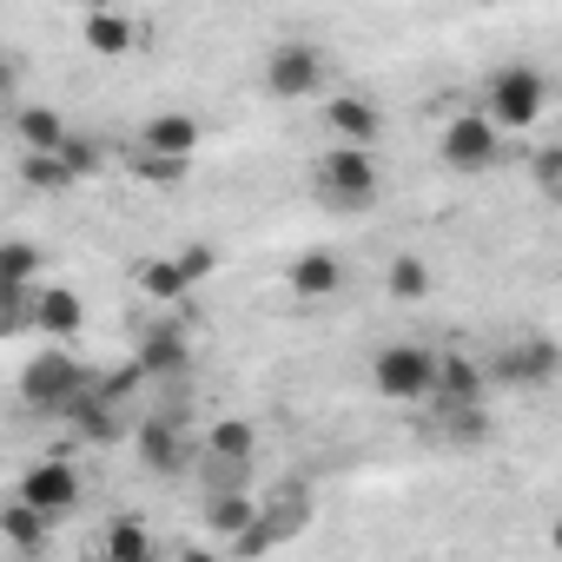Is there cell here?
I'll return each instance as SVG.
<instances>
[{
	"label": "cell",
	"instance_id": "cell-1",
	"mask_svg": "<svg viewBox=\"0 0 562 562\" xmlns=\"http://www.w3.org/2000/svg\"><path fill=\"white\" fill-rule=\"evenodd\" d=\"M542 106H549V80H542L536 67H522V60H509V67H496V74L483 80V113H490L503 133H529V126L542 120Z\"/></svg>",
	"mask_w": 562,
	"mask_h": 562
},
{
	"label": "cell",
	"instance_id": "cell-2",
	"mask_svg": "<svg viewBox=\"0 0 562 562\" xmlns=\"http://www.w3.org/2000/svg\"><path fill=\"white\" fill-rule=\"evenodd\" d=\"M437 364H443V351H430V345H384L371 358V384L391 404H430L437 397Z\"/></svg>",
	"mask_w": 562,
	"mask_h": 562
},
{
	"label": "cell",
	"instance_id": "cell-3",
	"mask_svg": "<svg viewBox=\"0 0 562 562\" xmlns=\"http://www.w3.org/2000/svg\"><path fill=\"white\" fill-rule=\"evenodd\" d=\"M312 186L325 192V199H338V205H378V159H371V146H331L318 166H312Z\"/></svg>",
	"mask_w": 562,
	"mask_h": 562
},
{
	"label": "cell",
	"instance_id": "cell-4",
	"mask_svg": "<svg viewBox=\"0 0 562 562\" xmlns=\"http://www.w3.org/2000/svg\"><path fill=\"white\" fill-rule=\"evenodd\" d=\"M80 391H87V371H80L74 351H60L54 338H47V351L21 371V404H34V411H67Z\"/></svg>",
	"mask_w": 562,
	"mask_h": 562
},
{
	"label": "cell",
	"instance_id": "cell-5",
	"mask_svg": "<svg viewBox=\"0 0 562 562\" xmlns=\"http://www.w3.org/2000/svg\"><path fill=\"white\" fill-rule=\"evenodd\" d=\"M325 87V54L305 47V41H285V47H271L265 60V93L271 100H312Z\"/></svg>",
	"mask_w": 562,
	"mask_h": 562
},
{
	"label": "cell",
	"instance_id": "cell-6",
	"mask_svg": "<svg viewBox=\"0 0 562 562\" xmlns=\"http://www.w3.org/2000/svg\"><path fill=\"white\" fill-rule=\"evenodd\" d=\"M496 133H503V126H496L490 113H476V106H470V113H457V120L443 126L437 153H443V166H450V172H483V166L496 159Z\"/></svg>",
	"mask_w": 562,
	"mask_h": 562
},
{
	"label": "cell",
	"instance_id": "cell-7",
	"mask_svg": "<svg viewBox=\"0 0 562 562\" xmlns=\"http://www.w3.org/2000/svg\"><path fill=\"white\" fill-rule=\"evenodd\" d=\"M14 496H27L34 509H47V516L60 522L67 509H80V470H74L67 457H41V463L14 483Z\"/></svg>",
	"mask_w": 562,
	"mask_h": 562
},
{
	"label": "cell",
	"instance_id": "cell-8",
	"mask_svg": "<svg viewBox=\"0 0 562 562\" xmlns=\"http://www.w3.org/2000/svg\"><path fill=\"white\" fill-rule=\"evenodd\" d=\"M325 126H331L345 146H378V139H384V113H378L364 93H331V100H325Z\"/></svg>",
	"mask_w": 562,
	"mask_h": 562
},
{
	"label": "cell",
	"instance_id": "cell-9",
	"mask_svg": "<svg viewBox=\"0 0 562 562\" xmlns=\"http://www.w3.org/2000/svg\"><path fill=\"white\" fill-rule=\"evenodd\" d=\"M285 285H292V299H305V305H325V299H338V285H345V265L331 258V251H299L292 258V271H285Z\"/></svg>",
	"mask_w": 562,
	"mask_h": 562
},
{
	"label": "cell",
	"instance_id": "cell-10",
	"mask_svg": "<svg viewBox=\"0 0 562 562\" xmlns=\"http://www.w3.org/2000/svg\"><path fill=\"white\" fill-rule=\"evenodd\" d=\"M34 325H41L54 345H74V338L87 331V305H80V292H74V285H47V292L34 299Z\"/></svg>",
	"mask_w": 562,
	"mask_h": 562
},
{
	"label": "cell",
	"instance_id": "cell-11",
	"mask_svg": "<svg viewBox=\"0 0 562 562\" xmlns=\"http://www.w3.org/2000/svg\"><path fill=\"white\" fill-rule=\"evenodd\" d=\"M80 41H87V54L120 60V54H133V47H139V27H133V14H126V8H93V14H87V27H80Z\"/></svg>",
	"mask_w": 562,
	"mask_h": 562
},
{
	"label": "cell",
	"instance_id": "cell-12",
	"mask_svg": "<svg viewBox=\"0 0 562 562\" xmlns=\"http://www.w3.org/2000/svg\"><path fill=\"white\" fill-rule=\"evenodd\" d=\"M47 536H54V516H47V509H34L27 496H14L8 509H0V542H8L14 555H41V549H47Z\"/></svg>",
	"mask_w": 562,
	"mask_h": 562
},
{
	"label": "cell",
	"instance_id": "cell-13",
	"mask_svg": "<svg viewBox=\"0 0 562 562\" xmlns=\"http://www.w3.org/2000/svg\"><path fill=\"white\" fill-rule=\"evenodd\" d=\"M139 146H146V153H179V159H192V153L205 146V126H199L192 113H153V120L139 126Z\"/></svg>",
	"mask_w": 562,
	"mask_h": 562
},
{
	"label": "cell",
	"instance_id": "cell-14",
	"mask_svg": "<svg viewBox=\"0 0 562 562\" xmlns=\"http://www.w3.org/2000/svg\"><path fill=\"white\" fill-rule=\"evenodd\" d=\"M555 364H562V351H555L549 338H529V345H509V351L496 358V378H503V384H549Z\"/></svg>",
	"mask_w": 562,
	"mask_h": 562
},
{
	"label": "cell",
	"instance_id": "cell-15",
	"mask_svg": "<svg viewBox=\"0 0 562 562\" xmlns=\"http://www.w3.org/2000/svg\"><path fill=\"white\" fill-rule=\"evenodd\" d=\"M258 516H265V509H258V503H251V496H245L238 483H232V490H205V529H212L218 542L245 536V529H251Z\"/></svg>",
	"mask_w": 562,
	"mask_h": 562
},
{
	"label": "cell",
	"instance_id": "cell-16",
	"mask_svg": "<svg viewBox=\"0 0 562 562\" xmlns=\"http://www.w3.org/2000/svg\"><path fill=\"white\" fill-rule=\"evenodd\" d=\"M430 404H483V364L463 351H443L437 364V397Z\"/></svg>",
	"mask_w": 562,
	"mask_h": 562
},
{
	"label": "cell",
	"instance_id": "cell-17",
	"mask_svg": "<svg viewBox=\"0 0 562 562\" xmlns=\"http://www.w3.org/2000/svg\"><path fill=\"white\" fill-rule=\"evenodd\" d=\"M60 417L80 430V443H113V437H120V417H113V404H106L93 384H87V391H80V397L60 411Z\"/></svg>",
	"mask_w": 562,
	"mask_h": 562
},
{
	"label": "cell",
	"instance_id": "cell-18",
	"mask_svg": "<svg viewBox=\"0 0 562 562\" xmlns=\"http://www.w3.org/2000/svg\"><path fill=\"white\" fill-rule=\"evenodd\" d=\"M139 463H146L153 476H179V470H186V443H179V430L159 424V417H146V424H139Z\"/></svg>",
	"mask_w": 562,
	"mask_h": 562
},
{
	"label": "cell",
	"instance_id": "cell-19",
	"mask_svg": "<svg viewBox=\"0 0 562 562\" xmlns=\"http://www.w3.org/2000/svg\"><path fill=\"white\" fill-rule=\"evenodd\" d=\"M67 133H74V126H67L54 106H21V113H14V139H21L27 153H60Z\"/></svg>",
	"mask_w": 562,
	"mask_h": 562
},
{
	"label": "cell",
	"instance_id": "cell-20",
	"mask_svg": "<svg viewBox=\"0 0 562 562\" xmlns=\"http://www.w3.org/2000/svg\"><path fill=\"white\" fill-rule=\"evenodd\" d=\"M139 371H146V378H172V371H186V331H172V325L146 331V338H139Z\"/></svg>",
	"mask_w": 562,
	"mask_h": 562
},
{
	"label": "cell",
	"instance_id": "cell-21",
	"mask_svg": "<svg viewBox=\"0 0 562 562\" xmlns=\"http://www.w3.org/2000/svg\"><path fill=\"white\" fill-rule=\"evenodd\" d=\"M139 292L159 299V305H179V299L192 292V278H186L179 258H146V265H139Z\"/></svg>",
	"mask_w": 562,
	"mask_h": 562
},
{
	"label": "cell",
	"instance_id": "cell-22",
	"mask_svg": "<svg viewBox=\"0 0 562 562\" xmlns=\"http://www.w3.org/2000/svg\"><path fill=\"white\" fill-rule=\"evenodd\" d=\"M251 450H258V430L245 417H225L205 430V457H218V463H251Z\"/></svg>",
	"mask_w": 562,
	"mask_h": 562
},
{
	"label": "cell",
	"instance_id": "cell-23",
	"mask_svg": "<svg viewBox=\"0 0 562 562\" xmlns=\"http://www.w3.org/2000/svg\"><path fill=\"white\" fill-rule=\"evenodd\" d=\"M21 179H27L34 192H54V199L80 186V172H74V166H67L60 153H27V159H21Z\"/></svg>",
	"mask_w": 562,
	"mask_h": 562
},
{
	"label": "cell",
	"instance_id": "cell-24",
	"mask_svg": "<svg viewBox=\"0 0 562 562\" xmlns=\"http://www.w3.org/2000/svg\"><path fill=\"white\" fill-rule=\"evenodd\" d=\"M437 417H443V430L457 437V443H483L490 437V411L483 404H430Z\"/></svg>",
	"mask_w": 562,
	"mask_h": 562
},
{
	"label": "cell",
	"instance_id": "cell-25",
	"mask_svg": "<svg viewBox=\"0 0 562 562\" xmlns=\"http://www.w3.org/2000/svg\"><path fill=\"white\" fill-rule=\"evenodd\" d=\"M100 555H106V562H146V555H153V536H146L139 522H113V529L100 536Z\"/></svg>",
	"mask_w": 562,
	"mask_h": 562
},
{
	"label": "cell",
	"instance_id": "cell-26",
	"mask_svg": "<svg viewBox=\"0 0 562 562\" xmlns=\"http://www.w3.org/2000/svg\"><path fill=\"white\" fill-rule=\"evenodd\" d=\"M391 299H404V305L430 299V265H424V258H411V251H404V258L391 265Z\"/></svg>",
	"mask_w": 562,
	"mask_h": 562
},
{
	"label": "cell",
	"instance_id": "cell-27",
	"mask_svg": "<svg viewBox=\"0 0 562 562\" xmlns=\"http://www.w3.org/2000/svg\"><path fill=\"white\" fill-rule=\"evenodd\" d=\"M133 172H139V179H153V186H179V179L192 172V159H179V153H146V146H139Z\"/></svg>",
	"mask_w": 562,
	"mask_h": 562
},
{
	"label": "cell",
	"instance_id": "cell-28",
	"mask_svg": "<svg viewBox=\"0 0 562 562\" xmlns=\"http://www.w3.org/2000/svg\"><path fill=\"white\" fill-rule=\"evenodd\" d=\"M529 179H536L542 199L562 205V146H536V153H529Z\"/></svg>",
	"mask_w": 562,
	"mask_h": 562
},
{
	"label": "cell",
	"instance_id": "cell-29",
	"mask_svg": "<svg viewBox=\"0 0 562 562\" xmlns=\"http://www.w3.org/2000/svg\"><path fill=\"white\" fill-rule=\"evenodd\" d=\"M60 159H67V166L80 172V179H93V172L106 166V153H100V146H93L87 133H67V146H60Z\"/></svg>",
	"mask_w": 562,
	"mask_h": 562
},
{
	"label": "cell",
	"instance_id": "cell-30",
	"mask_svg": "<svg viewBox=\"0 0 562 562\" xmlns=\"http://www.w3.org/2000/svg\"><path fill=\"white\" fill-rule=\"evenodd\" d=\"M179 265H186L192 285H205V278L218 271V251H212V245H186V251H179Z\"/></svg>",
	"mask_w": 562,
	"mask_h": 562
},
{
	"label": "cell",
	"instance_id": "cell-31",
	"mask_svg": "<svg viewBox=\"0 0 562 562\" xmlns=\"http://www.w3.org/2000/svg\"><path fill=\"white\" fill-rule=\"evenodd\" d=\"M549 549H555V555H562V516H555V529H549Z\"/></svg>",
	"mask_w": 562,
	"mask_h": 562
},
{
	"label": "cell",
	"instance_id": "cell-32",
	"mask_svg": "<svg viewBox=\"0 0 562 562\" xmlns=\"http://www.w3.org/2000/svg\"><path fill=\"white\" fill-rule=\"evenodd\" d=\"M93 8H133V0H93Z\"/></svg>",
	"mask_w": 562,
	"mask_h": 562
}]
</instances>
